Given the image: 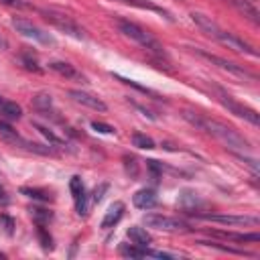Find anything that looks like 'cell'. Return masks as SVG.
Wrapping results in <instances>:
<instances>
[{
	"label": "cell",
	"mask_w": 260,
	"mask_h": 260,
	"mask_svg": "<svg viewBox=\"0 0 260 260\" xmlns=\"http://www.w3.org/2000/svg\"><path fill=\"white\" fill-rule=\"evenodd\" d=\"M0 225L4 228V232L10 236L12 234V230H14V221L8 217V215H0Z\"/></svg>",
	"instance_id": "cell-31"
},
{
	"label": "cell",
	"mask_w": 260,
	"mask_h": 260,
	"mask_svg": "<svg viewBox=\"0 0 260 260\" xmlns=\"http://www.w3.org/2000/svg\"><path fill=\"white\" fill-rule=\"evenodd\" d=\"M0 136H2L6 142H10V144H16V140L20 138V134H18L10 124H6L4 120H0Z\"/></svg>",
	"instance_id": "cell-21"
},
{
	"label": "cell",
	"mask_w": 260,
	"mask_h": 260,
	"mask_svg": "<svg viewBox=\"0 0 260 260\" xmlns=\"http://www.w3.org/2000/svg\"><path fill=\"white\" fill-rule=\"evenodd\" d=\"M132 144L138 146V148H146V150L154 148V140L150 136H146V134H140V132H134L132 134Z\"/></svg>",
	"instance_id": "cell-23"
},
{
	"label": "cell",
	"mask_w": 260,
	"mask_h": 260,
	"mask_svg": "<svg viewBox=\"0 0 260 260\" xmlns=\"http://www.w3.org/2000/svg\"><path fill=\"white\" fill-rule=\"evenodd\" d=\"M177 205H179L183 211H187V213H197V209L203 207V199H201L195 191L183 189V191L179 193V197H177Z\"/></svg>",
	"instance_id": "cell-12"
},
{
	"label": "cell",
	"mask_w": 260,
	"mask_h": 260,
	"mask_svg": "<svg viewBox=\"0 0 260 260\" xmlns=\"http://www.w3.org/2000/svg\"><path fill=\"white\" fill-rule=\"evenodd\" d=\"M191 20L203 30V32H207L209 37H213L215 41H219L221 45H225V47H230V49H234V51H238V53H246V55H252V57H256L258 53L248 45V43H244L240 37H236L234 32H228V30H223L215 20H211L209 16H205V14H201V12H191Z\"/></svg>",
	"instance_id": "cell-2"
},
{
	"label": "cell",
	"mask_w": 260,
	"mask_h": 260,
	"mask_svg": "<svg viewBox=\"0 0 260 260\" xmlns=\"http://www.w3.org/2000/svg\"><path fill=\"white\" fill-rule=\"evenodd\" d=\"M2 4H6V6H12V8H30L26 2H22V0H0Z\"/></svg>",
	"instance_id": "cell-33"
},
{
	"label": "cell",
	"mask_w": 260,
	"mask_h": 260,
	"mask_svg": "<svg viewBox=\"0 0 260 260\" xmlns=\"http://www.w3.org/2000/svg\"><path fill=\"white\" fill-rule=\"evenodd\" d=\"M193 51H195L199 57L207 59L209 63L217 65L219 69H223V71H228V73H232V75H238V77H244V79H256L254 73H250L248 69L236 65V63H232V61H225V59H221V57H217V55H211V53H207V51H203V49H193Z\"/></svg>",
	"instance_id": "cell-7"
},
{
	"label": "cell",
	"mask_w": 260,
	"mask_h": 260,
	"mask_svg": "<svg viewBox=\"0 0 260 260\" xmlns=\"http://www.w3.org/2000/svg\"><path fill=\"white\" fill-rule=\"evenodd\" d=\"M225 2H230L232 6H236L244 16H248L254 24H258L260 22V18H258V10H256V6L250 2V0H225Z\"/></svg>",
	"instance_id": "cell-16"
},
{
	"label": "cell",
	"mask_w": 260,
	"mask_h": 260,
	"mask_svg": "<svg viewBox=\"0 0 260 260\" xmlns=\"http://www.w3.org/2000/svg\"><path fill=\"white\" fill-rule=\"evenodd\" d=\"M12 26L16 28V32H20V35L26 37V39H32L35 43H41V45H55V39H53L49 32H45L43 28H39L37 24H32V22L26 20V18H20V16L12 18Z\"/></svg>",
	"instance_id": "cell-6"
},
{
	"label": "cell",
	"mask_w": 260,
	"mask_h": 260,
	"mask_svg": "<svg viewBox=\"0 0 260 260\" xmlns=\"http://www.w3.org/2000/svg\"><path fill=\"white\" fill-rule=\"evenodd\" d=\"M183 116H185V120H189V122H191L193 126H197L199 130H205L207 134L215 136L221 144H225V146H228L230 150H234L236 154L248 152V148H250L248 140H246L236 128L228 126L225 122H219V120H215V118H207V116H201V114H193V112H185Z\"/></svg>",
	"instance_id": "cell-1"
},
{
	"label": "cell",
	"mask_w": 260,
	"mask_h": 260,
	"mask_svg": "<svg viewBox=\"0 0 260 260\" xmlns=\"http://www.w3.org/2000/svg\"><path fill=\"white\" fill-rule=\"evenodd\" d=\"M0 116H4L6 120H18L22 116V110L16 102H10V100H4L0 95Z\"/></svg>",
	"instance_id": "cell-17"
},
{
	"label": "cell",
	"mask_w": 260,
	"mask_h": 260,
	"mask_svg": "<svg viewBox=\"0 0 260 260\" xmlns=\"http://www.w3.org/2000/svg\"><path fill=\"white\" fill-rule=\"evenodd\" d=\"M69 189H71V195H73V201H75V211L79 215H87L89 207H87V195H85V187H83L81 177H77V175L71 177Z\"/></svg>",
	"instance_id": "cell-10"
},
{
	"label": "cell",
	"mask_w": 260,
	"mask_h": 260,
	"mask_svg": "<svg viewBox=\"0 0 260 260\" xmlns=\"http://www.w3.org/2000/svg\"><path fill=\"white\" fill-rule=\"evenodd\" d=\"M32 106H35L39 112H47V110L53 106V100H51V95H49V93L41 91V93H37V95L32 98Z\"/></svg>",
	"instance_id": "cell-22"
},
{
	"label": "cell",
	"mask_w": 260,
	"mask_h": 260,
	"mask_svg": "<svg viewBox=\"0 0 260 260\" xmlns=\"http://www.w3.org/2000/svg\"><path fill=\"white\" fill-rule=\"evenodd\" d=\"M118 28H120V32L124 35V37H128V39H132L134 43H138L140 47H144L146 51H150V53H156V55H165V51H162V45L150 35V32H146L142 26H138L136 22H130V20H120L118 22Z\"/></svg>",
	"instance_id": "cell-3"
},
{
	"label": "cell",
	"mask_w": 260,
	"mask_h": 260,
	"mask_svg": "<svg viewBox=\"0 0 260 260\" xmlns=\"http://www.w3.org/2000/svg\"><path fill=\"white\" fill-rule=\"evenodd\" d=\"M106 191H108V183H100L93 191H91V203H100L102 199H104V195H106Z\"/></svg>",
	"instance_id": "cell-28"
},
{
	"label": "cell",
	"mask_w": 260,
	"mask_h": 260,
	"mask_svg": "<svg viewBox=\"0 0 260 260\" xmlns=\"http://www.w3.org/2000/svg\"><path fill=\"white\" fill-rule=\"evenodd\" d=\"M219 93V102L234 114V116H238V118H244V120H248L250 124H254V126H258L260 124V116L256 114V110H252V108H248V106H242V104H238L236 100H232V95H228V93H223V91H217Z\"/></svg>",
	"instance_id": "cell-9"
},
{
	"label": "cell",
	"mask_w": 260,
	"mask_h": 260,
	"mask_svg": "<svg viewBox=\"0 0 260 260\" xmlns=\"http://www.w3.org/2000/svg\"><path fill=\"white\" fill-rule=\"evenodd\" d=\"M238 158H240V160H244V162L252 169V173H254V175H258V162H256L254 158H248V156H244V154H238Z\"/></svg>",
	"instance_id": "cell-32"
},
{
	"label": "cell",
	"mask_w": 260,
	"mask_h": 260,
	"mask_svg": "<svg viewBox=\"0 0 260 260\" xmlns=\"http://www.w3.org/2000/svg\"><path fill=\"white\" fill-rule=\"evenodd\" d=\"M250 2H252V0H250Z\"/></svg>",
	"instance_id": "cell-35"
},
{
	"label": "cell",
	"mask_w": 260,
	"mask_h": 260,
	"mask_svg": "<svg viewBox=\"0 0 260 260\" xmlns=\"http://www.w3.org/2000/svg\"><path fill=\"white\" fill-rule=\"evenodd\" d=\"M144 248L146 246H120V252L124 254V256H130V258H144Z\"/></svg>",
	"instance_id": "cell-24"
},
{
	"label": "cell",
	"mask_w": 260,
	"mask_h": 260,
	"mask_svg": "<svg viewBox=\"0 0 260 260\" xmlns=\"http://www.w3.org/2000/svg\"><path fill=\"white\" fill-rule=\"evenodd\" d=\"M69 98H71L73 102H77V104H81V106H85V108L98 110V112H106V110H108V106H106L98 95H93V93H89V91L71 89V91H69Z\"/></svg>",
	"instance_id": "cell-11"
},
{
	"label": "cell",
	"mask_w": 260,
	"mask_h": 260,
	"mask_svg": "<svg viewBox=\"0 0 260 260\" xmlns=\"http://www.w3.org/2000/svg\"><path fill=\"white\" fill-rule=\"evenodd\" d=\"M30 213H32V217L37 219V223H39V225H45V223H47V221H51V217H53V215H51V211L41 209V207H35Z\"/></svg>",
	"instance_id": "cell-26"
},
{
	"label": "cell",
	"mask_w": 260,
	"mask_h": 260,
	"mask_svg": "<svg viewBox=\"0 0 260 260\" xmlns=\"http://www.w3.org/2000/svg\"><path fill=\"white\" fill-rule=\"evenodd\" d=\"M142 223L146 228H154V230H162V232H187L189 223L177 217H169V215H160V213H146L142 217Z\"/></svg>",
	"instance_id": "cell-5"
},
{
	"label": "cell",
	"mask_w": 260,
	"mask_h": 260,
	"mask_svg": "<svg viewBox=\"0 0 260 260\" xmlns=\"http://www.w3.org/2000/svg\"><path fill=\"white\" fill-rule=\"evenodd\" d=\"M43 12V16H45V20L47 22H51L55 28H59L61 32H65V35H69V37H73V39H77V41H83L85 39V30L71 18V16H67V14H63V12H55V10H41Z\"/></svg>",
	"instance_id": "cell-4"
},
{
	"label": "cell",
	"mask_w": 260,
	"mask_h": 260,
	"mask_svg": "<svg viewBox=\"0 0 260 260\" xmlns=\"http://www.w3.org/2000/svg\"><path fill=\"white\" fill-rule=\"evenodd\" d=\"M91 128L98 130V132H102V134H114L116 132L110 124H104V122H91Z\"/></svg>",
	"instance_id": "cell-30"
},
{
	"label": "cell",
	"mask_w": 260,
	"mask_h": 260,
	"mask_svg": "<svg viewBox=\"0 0 260 260\" xmlns=\"http://www.w3.org/2000/svg\"><path fill=\"white\" fill-rule=\"evenodd\" d=\"M49 69H53L55 73H59L61 77L65 79H77V81H85V77L71 65V63H65V61H51L49 63Z\"/></svg>",
	"instance_id": "cell-13"
},
{
	"label": "cell",
	"mask_w": 260,
	"mask_h": 260,
	"mask_svg": "<svg viewBox=\"0 0 260 260\" xmlns=\"http://www.w3.org/2000/svg\"><path fill=\"white\" fill-rule=\"evenodd\" d=\"M120 2H124V4H130V6H136V8H142V10H152V12H156V14H162L165 18L173 20V16H171V14H169L165 8H160V6L152 4V2H146V0H120Z\"/></svg>",
	"instance_id": "cell-19"
},
{
	"label": "cell",
	"mask_w": 260,
	"mask_h": 260,
	"mask_svg": "<svg viewBox=\"0 0 260 260\" xmlns=\"http://www.w3.org/2000/svg\"><path fill=\"white\" fill-rule=\"evenodd\" d=\"M215 236L219 238H228L234 242H258L260 236L258 234H234V232H215Z\"/></svg>",
	"instance_id": "cell-20"
},
{
	"label": "cell",
	"mask_w": 260,
	"mask_h": 260,
	"mask_svg": "<svg viewBox=\"0 0 260 260\" xmlns=\"http://www.w3.org/2000/svg\"><path fill=\"white\" fill-rule=\"evenodd\" d=\"M126 234H128L130 242L136 244V246H148L150 244V234L140 225H130Z\"/></svg>",
	"instance_id": "cell-18"
},
{
	"label": "cell",
	"mask_w": 260,
	"mask_h": 260,
	"mask_svg": "<svg viewBox=\"0 0 260 260\" xmlns=\"http://www.w3.org/2000/svg\"><path fill=\"white\" fill-rule=\"evenodd\" d=\"M124 203L122 201H114L110 207H108V211H106V215H104V219H102V228H112V225H116L120 219H122V215H124Z\"/></svg>",
	"instance_id": "cell-15"
},
{
	"label": "cell",
	"mask_w": 260,
	"mask_h": 260,
	"mask_svg": "<svg viewBox=\"0 0 260 260\" xmlns=\"http://www.w3.org/2000/svg\"><path fill=\"white\" fill-rule=\"evenodd\" d=\"M35 128H37V130H39V132H41V134H43L51 144H57V146H61V144H63V140H61L59 136H55L49 128H45V126H41V124H35Z\"/></svg>",
	"instance_id": "cell-27"
},
{
	"label": "cell",
	"mask_w": 260,
	"mask_h": 260,
	"mask_svg": "<svg viewBox=\"0 0 260 260\" xmlns=\"http://www.w3.org/2000/svg\"><path fill=\"white\" fill-rule=\"evenodd\" d=\"M20 191H22L26 197H32V199H41V201H51V199H53L47 191H41V189H28V187H22Z\"/></svg>",
	"instance_id": "cell-25"
},
{
	"label": "cell",
	"mask_w": 260,
	"mask_h": 260,
	"mask_svg": "<svg viewBox=\"0 0 260 260\" xmlns=\"http://www.w3.org/2000/svg\"><path fill=\"white\" fill-rule=\"evenodd\" d=\"M39 238H41V244H43L45 250H53V240H51V236L47 234V230L43 225H39Z\"/></svg>",
	"instance_id": "cell-29"
},
{
	"label": "cell",
	"mask_w": 260,
	"mask_h": 260,
	"mask_svg": "<svg viewBox=\"0 0 260 260\" xmlns=\"http://www.w3.org/2000/svg\"><path fill=\"white\" fill-rule=\"evenodd\" d=\"M132 203L138 209H150V207L156 205V193L152 189H140L132 195Z\"/></svg>",
	"instance_id": "cell-14"
},
{
	"label": "cell",
	"mask_w": 260,
	"mask_h": 260,
	"mask_svg": "<svg viewBox=\"0 0 260 260\" xmlns=\"http://www.w3.org/2000/svg\"><path fill=\"white\" fill-rule=\"evenodd\" d=\"M195 215L221 225H258L260 223V219L254 215H225V213H195Z\"/></svg>",
	"instance_id": "cell-8"
},
{
	"label": "cell",
	"mask_w": 260,
	"mask_h": 260,
	"mask_svg": "<svg viewBox=\"0 0 260 260\" xmlns=\"http://www.w3.org/2000/svg\"><path fill=\"white\" fill-rule=\"evenodd\" d=\"M0 203H2V205H6V203H8V197H6L4 189H0Z\"/></svg>",
	"instance_id": "cell-34"
}]
</instances>
